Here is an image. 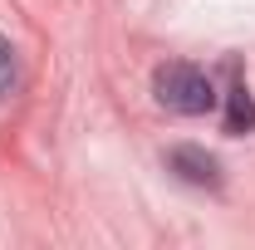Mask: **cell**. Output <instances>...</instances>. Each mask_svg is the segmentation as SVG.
I'll list each match as a JSON object with an SVG mask.
<instances>
[{
	"label": "cell",
	"instance_id": "cell-1",
	"mask_svg": "<svg viewBox=\"0 0 255 250\" xmlns=\"http://www.w3.org/2000/svg\"><path fill=\"white\" fill-rule=\"evenodd\" d=\"M152 94L167 113H182V118H201L216 108V89L196 64H162L152 74Z\"/></svg>",
	"mask_w": 255,
	"mask_h": 250
},
{
	"label": "cell",
	"instance_id": "cell-2",
	"mask_svg": "<svg viewBox=\"0 0 255 250\" xmlns=\"http://www.w3.org/2000/svg\"><path fill=\"white\" fill-rule=\"evenodd\" d=\"M167 167L191 182V187H221V167H216V157L201 152V147H172L167 152Z\"/></svg>",
	"mask_w": 255,
	"mask_h": 250
},
{
	"label": "cell",
	"instance_id": "cell-4",
	"mask_svg": "<svg viewBox=\"0 0 255 250\" xmlns=\"http://www.w3.org/2000/svg\"><path fill=\"white\" fill-rule=\"evenodd\" d=\"M10 84H15V49H10V39L0 34V94H10Z\"/></svg>",
	"mask_w": 255,
	"mask_h": 250
},
{
	"label": "cell",
	"instance_id": "cell-3",
	"mask_svg": "<svg viewBox=\"0 0 255 250\" xmlns=\"http://www.w3.org/2000/svg\"><path fill=\"white\" fill-rule=\"evenodd\" d=\"M255 127V98L246 84H236L231 94H226V132L231 137H241V132H251Z\"/></svg>",
	"mask_w": 255,
	"mask_h": 250
}]
</instances>
